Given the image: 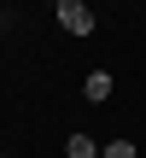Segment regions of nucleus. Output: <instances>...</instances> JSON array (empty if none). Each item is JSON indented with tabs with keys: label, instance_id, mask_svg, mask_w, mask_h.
Listing matches in <instances>:
<instances>
[{
	"label": "nucleus",
	"instance_id": "1",
	"mask_svg": "<svg viewBox=\"0 0 146 158\" xmlns=\"http://www.w3.org/2000/svg\"><path fill=\"white\" fill-rule=\"evenodd\" d=\"M59 29L64 35H94V12L82 0H59Z\"/></svg>",
	"mask_w": 146,
	"mask_h": 158
},
{
	"label": "nucleus",
	"instance_id": "2",
	"mask_svg": "<svg viewBox=\"0 0 146 158\" xmlns=\"http://www.w3.org/2000/svg\"><path fill=\"white\" fill-rule=\"evenodd\" d=\"M82 94L99 106V100H111V70H88V82H82Z\"/></svg>",
	"mask_w": 146,
	"mask_h": 158
},
{
	"label": "nucleus",
	"instance_id": "3",
	"mask_svg": "<svg viewBox=\"0 0 146 158\" xmlns=\"http://www.w3.org/2000/svg\"><path fill=\"white\" fill-rule=\"evenodd\" d=\"M64 158H99L94 135H70V141H64Z\"/></svg>",
	"mask_w": 146,
	"mask_h": 158
},
{
	"label": "nucleus",
	"instance_id": "4",
	"mask_svg": "<svg viewBox=\"0 0 146 158\" xmlns=\"http://www.w3.org/2000/svg\"><path fill=\"white\" fill-rule=\"evenodd\" d=\"M99 158H135V141H105Z\"/></svg>",
	"mask_w": 146,
	"mask_h": 158
}]
</instances>
